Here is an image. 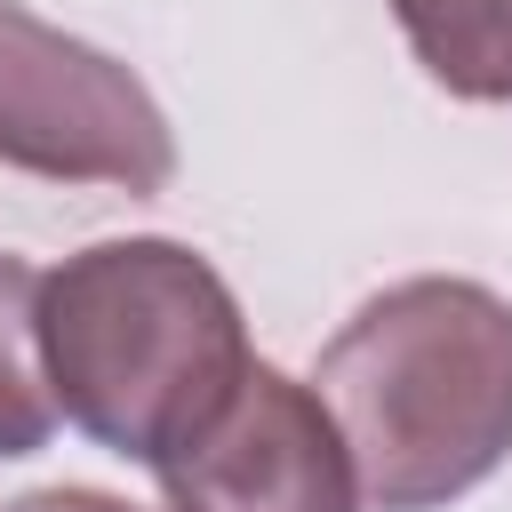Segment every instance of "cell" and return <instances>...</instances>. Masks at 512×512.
<instances>
[{
    "instance_id": "cell-1",
    "label": "cell",
    "mask_w": 512,
    "mask_h": 512,
    "mask_svg": "<svg viewBox=\"0 0 512 512\" xmlns=\"http://www.w3.org/2000/svg\"><path fill=\"white\" fill-rule=\"evenodd\" d=\"M312 392L352 448L360 504L440 512L512 456V304L448 272L400 280L320 344Z\"/></svg>"
},
{
    "instance_id": "cell-2",
    "label": "cell",
    "mask_w": 512,
    "mask_h": 512,
    "mask_svg": "<svg viewBox=\"0 0 512 512\" xmlns=\"http://www.w3.org/2000/svg\"><path fill=\"white\" fill-rule=\"evenodd\" d=\"M40 352L56 408L112 456H176L248 376V320L224 272L184 240H96L40 280Z\"/></svg>"
},
{
    "instance_id": "cell-3",
    "label": "cell",
    "mask_w": 512,
    "mask_h": 512,
    "mask_svg": "<svg viewBox=\"0 0 512 512\" xmlns=\"http://www.w3.org/2000/svg\"><path fill=\"white\" fill-rule=\"evenodd\" d=\"M0 168L144 200L176 176V128L120 56L0 0Z\"/></svg>"
},
{
    "instance_id": "cell-4",
    "label": "cell",
    "mask_w": 512,
    "mask_h": 512,
    "mask_svg": "<svg viewBox=\"0 0 512 512\" xmlns=\"http://www.w3.org/2000/svg\"><path fill=\"white\" fill-rule=\"evenodd\" d=\"M152 472L168 512H360V472L328 400L272 360H248L232 400Z\"/></svg>"
},
{
    "instance_id": "cell-5",
    "label": "cell",
    "mask_w": 512,
    "mask_h": 512,
    "mask_svg": "<svg viewBox=\"0 0 512 512\" xmlns=\"http://www.w3.org/2000/svg\"><path fill=\"white\" fill-rule=\"evenodd\" d=\"M416 64L464 104H512V0H392Z\"/></svg>"
},
{
    "instance_id": "cell-6",
    "label": "cell",
    "mask_w": 512,
    "mask_h": 512,
    "mask_svg": "<svg viewBox=\"0 0 512 512\" xmlns=\"http://www.w3.org/2000/svg\"><path fill=\"white\" fill-rule=\"evenodd\" d=\"M40 280L48 272L0 248V464L48 448L56 432V392H48V352H40Z\"/></svg>"
},
{
    "instance_id": "cell-7",
    "label": "cell",
    "mask_w": 512,
    "mask_h": 512,
    "mask_svg": "<svg viewBox=\"0 0 512 512\" xmlns=\"http://www.w3.org/2000/svg\"><path fill=\"white\" fill-rule=\"evenodd\" d=\"M8 512H144V504L104 496V488H32V496H16Z\"/></svg>"
}]
</instances>
